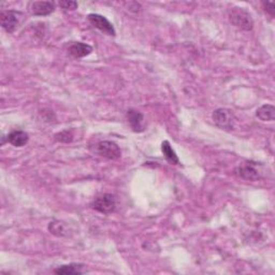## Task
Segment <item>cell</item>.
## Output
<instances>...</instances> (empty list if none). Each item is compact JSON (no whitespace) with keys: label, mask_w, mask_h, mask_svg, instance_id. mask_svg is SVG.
Here are the masks:
<instances>
[{"label":"cell","mask_w":275,"mask_h":275,"mask_svg":"<svg viewBox=\"0 0 275 275\" xmlns=\"http://www.w3.org/2000/svg\"><path fill=\"white\" fill-rule=\"evenodd\" d=\"M229 21L239 29L249 31L254 27V21L251 13L244 8L232 7L228 10Z\"/></svg>","instance_id":"cell-1"},{"label":"cell","mask_w":275,"mask_h":275,"mask_svg":"<svg viewBox=\"0 0 275 275\" xmlns=\"http://www.w3.org/2000/svg\"><path fill=\"white\" fill-rule=\"evenodd\" d=\"M91 207L95 211H97V212L109 215L115 212V210H116L117 207V201L114 195L104 194L96 198L92 202Z\"/></svg>","instance_id":"cell-2"},{"label":"cell","mask_w":275,"mask_h":275,"mask_svg":"<svg viewBox=\"0 0 275 275\" xmlns=\"http://www.w3.org/2000/svg\"><path fill=\"white\" fill-rule=\"evenodd\" d=\"M212 118L217 126L220 127L221 129L226 130H232L236 120L233 112L225 108H220L215 110L212 114Z\"/></svg>","instance_id":"cell-3"},{"label":"cell","mask_w":275,"mask_h":275,"mask_svg":"<svg viewBox=\"0 0 275 275\" xmlns=\"http://www.w3.org/2000/svg\"><path fill=\"white\" fill-rule=\"evenodd\" d=\"M95 152L101 157H105L110 161H116L121 156L119 146L112 141H100L95 146Z\"/></svg>","instance_id":"cell-4"},{"label":"cell","mask_w":275,"mask_h":275,"mask_svg":"<svg viewBox=\"0 0 275 275\" xmlns=\"http://www.w3.org/2000/svg\"><path fill=\"white\" fill-rule=\"evenodd\" d=\"M23 14L21 12L14 10H7L2 11L0 13V18H1V26L7 31V33H13L16 29L17 25L20 24V17Z\"/></svg>","instance_id":"cell-5"},{"label":"cell","mask_w":275,"mask_h":275,"mask_svg":"<svg viewBox=\"0 0 275 275\" xmlns=\"http://www.w3.org/2000/svg\"><path fill=\"white\" fill-rule=\"evenodd\" d=\"M87 18H88L89 23H91L95 28L99 29L104 34H106L108 36H113V37L116 35V31H115L112 23L109 22L108 18L105 17L104 15L91 13V14H88Z\"/></svg>","instance_id":"cell-6"},{"label":"cell","mask_w":275,"mask_h":275,"mask_svg":"<svg viewBox=\"0 0 275 275\" xmlns=\"http://www.w3.org/2000/svg\"><path fill=\"white\" fill-rule=\"evenodd\" d=\"M257 164L254 163H244L240 165L238 168H236V174L241 176L242 178H245V180L249 181H255L258 180L260 177V171L257 168Z\"/></svg>","instance_id":"cell-7"},{"label":"cell","mask_w":275,"mask_h":275,"mask_svg":"<svg viewBox=\"0 0 275 275\" xmlns=\"http://www.w3.org/2000/svg\"><path fill=\"white\" fill-rule=\"evenodd\" d=\"M127 120L134 132L144 131V117L142 113L130 109L127 111Z\"/></svg>","instance_id":"cell-8"},{"label":"cell","mask_w":275,"mask_h":275,"mask_svg":"<svg viewBox=\"0 0 275 275\" xmlns=\"http://www.w3.org/2000/svg\"><path fill=\"white\" fill-rule=\"evenodd\" d=\"M30 11L36 16H47L55 11V3L53 1H35L31 3Z\"/></svg>","instance_id":"cell-9"},{"label":"cell","mask_w":275,"mask_h":275,"mask_svg":"<svg viewBox=\"0 0 275 275\" xmlns=\"http://www.w3.org/2000/svg\"><path fill=\"white\" fill-rule=\"evenodd\" d=\"M69 54L74 58H83V57L92 54L93 48L84 42H73L68 49Z\"/></svg>","instance_id":"cell-10"},{"label":"cell","mask_w":275,"mask_h":275,"mask_svg":"<svg viewBox=\"0 0 275 275\" xmlns=\"http://www.w3.org/2000/svg\"><path fill=\"white\" fill-rule=\"evenodd\" d=\"M7 140L10 144L15 146V148H22V146L27 144L29 137L23 130H14L8 134Z\"/></svg>","instance_id":"cell-11"},{"label":"cell","mask_w":275,"mask_h":275,"mask_svg":"<svg viewBox=\"0 0 275 275\" xmlns=\"http://www.w3.org/2000/svg\"><path fill=\"white\" fill-rule=\"evenodd\" d=\"M85 270V265L82 264H69L58 267L54 270L55 274L58 275H73V274H82L84 273Z\"/></svg>","instance_id":"cell-12"},{"label":"cell","mask_w":275,"mask_h":275,"mask_svg":"<svg viewBox=\"0 0 275 275\" xmlns=\"http://www.w3.org/2000/svg\"><path fill=\"white\" fill-rule=\"evenodd\" d=\"M256 116L264 121H273L275 119V108L272 105H264L257 109Z\"/></svg>","instance_id":"cell-13"},{"label":"cell","mask_w":275,"mask_h":275,"mask_svg":"<svg viewBox=\"0 0 275 275\" xmlns=\"http://www.w3.org/2000/svg\"><path fill=\"white\" fill-rule=\"evenodd\" d=\"M162 152L163 154L165 155V157L167 158V161L173 165H178L180 164V159H178L176 153L174 152V150L172 149L171 144L169 143V141H164L162 144Z\"/></svg>","instance_id":"cell-14"},{"label":"cell","mask_w":275,"mask_h":275,"mask_svg":"<svg viewBox=\"0 0 275 275\" xmlns=\"http://www.w3.org/2000/svg\"><path fill=\"white\" fill-rule=\"evenodd\" d=\"M49 231L56 236H65L67 234V228L63 222L53 220L49 223Z\"/></svg>","instance_id":"cell-15"},{"label":"cell","mask_w":275,"mask_h":275,"mask_svg":"<svg viewBox=\"0 0 275 275\" xmlns=\"http://www.w3.org/2000/svg\"><path fill=\"white\" fill-rule=\"evenodd\" d=\"M73 132L71 130H63L55 134V140L57 142L61 143H70L73 140Z\"/></svg>","instance_id":"cell-16"},{"label":"cell","mask_w":275,"mask_h":275,"mask_svg":"<svg viewBox=\"0 0 275 275\" xmlns=\"http://www.w3.org/2000/svg\"><path fill=\"white\" fill-rule=\"evenodd\" d=\"M59 5L62 9L70 11L78 9V2L72 1V0H63V1H59Z\"/></svg>","instance_id":"cell-17"},{"label":"cell","mask_w":275,"mask_h":275,"mask_svg":"<svg viewBox=\"0 0 275 275\" xmlns=\"http://www.w3.org/2000/svg\"><path fill=\"white\" fill-rule=\"evenodd\" d=\"M40 114H41L42 118L46 121H49V123H50V121H53V120L56 119L54 112L52 110H49V109H44V110H42L40 112Z\"/></svg>","instance_id":"cell-18"},{"label":"cell","mask_w":275,"mask_h":275,"mask_svg":"<svg viewBox=\"0 0 275 275\" xmlns=\"http://www.w3.org/2000/svg\"><path fill=\"white\" fill-rule=\"evenodd\" d=\"M262 7L265 8V11L268 14H270L272 17H274L275 14V4L274 2L270 1H262Z\"/></svg>","instance_id":"cell-19"}]
</instances>
